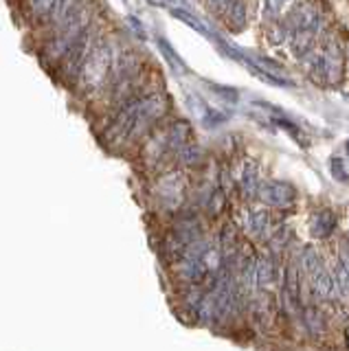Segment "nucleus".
<instances>
[{"mask_svg": "<svg viewBox=\"0 0 349 351\" xmlns=\"http://www.w3.org/2000/svg\"><path fill=\"white\" fill-rule=\"evenodd\" d=\"M165 108H167V101H165V97H160V95L134 99L132 104H128L121 112H119L112 128L108 130V138L112 143L136 138L139 134H143L154 121L163 117Z\"/></svg>", "mask_w": 349, "mask_h": 351, "instance_id": "f257e3e1", "label": "nucleus"}, {"mask_svg": "<svg viewBox=\"0 0 349 351\" xmlns=\"http://www.w3.org/2000/svg\"><path fill=\"white\" fill-rule=\"evenodd\" d=\"M112 66V49L108 42H99L97 47L88 49L84 58V66L80 69L82 73V82L86 90H97L106 80L108 73H110Z\"/></svg>", "mask_w": 349, "mask_h": 351, "instance_id": "f03ea898", "label": "nucleus"}, {"mask_svg": "<svg viewBox=\"0 0 349 351\" xmlns=\"http://www.w3.org/2000/svg\"><path fill=\"white\" fill-rule=\"evenodd\" d=\"M257 193L266 204L279 206V208H286V206L294 204V200H297V189H294L290 182H283V180L259 182Z\"/></svg>", "mask_w": 349, "mask_h": 351, "instance_id": "7ed1b4c3", "label": "nucleus"}, {"mask_svg": "<svg viewBox=\"0 0 349 351\" xmlns=\"http://www.w3.org/2000/svg\"><path fill=\"white\" fill-rule=\"evenodd\" d=\"M321 27V11L312 0H301L294 5L290 14V29L292 31H319Z\"/></svg>", "mask_w": 349, "mask_h": 351, "instance_id": "20e7f679", "label": "nucleus"}, {"mask_svg": "<svg viewBox=\"0 0 349 351\" xmlns=\"http://www.w3.org/2000/svg\"><path fill=\"white\" fill-rule=\"evenodd\" d=\"M343 73V58L341 49H338L336 40H327L323 51L319 53V75H323L325 80L338 82Z\"/></svg>", "mask_w": 349, "mask_h": 351, "instance_id": "39448f33", "label": "nucleus"}, {"mask_svg": "<svg viewBox=\"0 0 349 351\" xmlns=\"http://www.w3.org/2000/svg\"><path fill=\"white\" fill-rule=\"evenodd\" d=\"M336 228V215L330 208H319L310 217V235L316 239H327Z\"/></svg>", "mask_w": 349, "mask_h": 351, "instance_id": "423d86ee", "label": "nucleus"}, {"mask_svg": "<svg viewBox=\"0 0 349 351\" xmlns=\"http://www.w3.org/2000/svg\"><path fill=\"white\" fill-rule=\"evenodd\" d=\"M312 290H314V294L319 296V299H323V301H332V299H336V281H334V277L327 270H316L314 274H312Z\"/></svg>", "mask_w": 349, "mask_h": 351, "instance_id": "0eeeda50", "label": "nucleus"}, {"mask_svg": "<svg viewBox=\"0 0 349 351\" xmlns=\"http://www.w3.org/2000/svg\"><path fill=\"white\" fill-rule=\"evenodd\" d=\"M189 101H191V106H193L191 110H193L195 114L200 117V121H202V123H204L206 128H215L217 123H222V121H224V114L215 112V110L206 106V104L202 101V99H198V97H191Z\"/></svg>", "mask_w": 349, "mask_h": 351, "instance_id": "6e6552de", "label": "nucleus"}, {"mask_svg": "<svg viewBox=\"0 0 349 351\" xmlns=\"http://www.w3.org/2000/svg\"><path fill=\"white\" fill-rule=\"evenodd\" d=\"M277 277V268L268 257H261L255 261V283L259 288H268L270 283H275Z\"/></svg>", "mask_w": 349, "mask_h": 351, "instance_id": "1a4fd4ad", "label": "nucleus"}, {"mask_svg": "<svg viewBox=\"0 0 349 351\" xmlns=\"http://www.w3.org/2000/svg\"><path fill=\"white\" fill-rule=\"evenodd\" d=\"M239 182H242V191L248 197L257 193V189H259V167L255 162L248 160L244 165V171H242V178H239Z\"/></svg>", "mask_w": 349, "mask_h": 351, "instance_id": "9d476101", "label": "nucleus"}, {"mask_svg": "<svg viewBox=\"0 0 349 351\" xmlns=\"http://www.w3.org/2000/svg\"><path fill=\"white\" fill-rule=\"evenodd\" d=\"M270 224V215L266 208H253L248 213V230L253 235H264Z\"/></svg>", "mask_w": 349, "mask_h": 351, "instance_id": "9b49d317", "label": "nucleus"}, {"mask_svg": "<svg viewBox=\"0 0 349 351\" xmlns=\"http://www.w3.org/2000/svg\"><path fill=\"white\" fill-rule=\"evenodd\" d=\"M334 281H336V290L349 299V266H347V261L343 257H336V263H334Z\"/></svg>", "mask_w": 349, "mask_h": 351, "instance_id": "f8f14e48", "label": "nucleus"}, {"mask_svg": "<svg viewBox=\"0 0 349 351\" xmlns=\"http://www.w3.org/2000/svg\"><path fill=\"white\" fill-rule=\"evenodd\" d=\"M171 16L173 18H178L180 22H184V25H189L191 29H195L198 33H202V36H209L211 38V31L206 29V25L200 20V18H195L191 11H187V9H178V7H171Z\"/></svg>", "mask_w": 349, "mask_h": 351, "instance_id": "ddd939ff", "label": "nucleus"}, {"mask_svg": "<svg viewBox=\"0 0 349 351\" xmlns=\"http://www.w3.org/2000/svg\"><path fill=\"white\" fill-rule=\"evenodd\" d=\"M301 266L305 268V272H310V274H314L316 270H321L323 268V259L319 255V250H316V248H303Z\"/></svg>", "mask_w": 349, "mask_h": 351, "instance_id": "4468645a", "label": "nucleus"}, {"mask_svg": "<svg viewBox=\"0 0 349 351\" xmlns=\"http://www.w3.org/2000/svg\"><path fill=\"white\" fill-rule=\"evenodd\" d=\"M226 14H228V20H231V25L239 29L246 20V3L244 0H231V5L226 7Z\"/></svg>", "mask_w": 349, "mask_h": 351, "instance_id": "2eb2a0df", "label": "nucleus"}, {"mask_svg": "<svg viewBox=\"0 0 349 351\" xmlns=\"http://www.w3.org/2000/svg\"><path fill=\"white\" fill-rule=\"evenodd\" d=\"M330 173L338 182H349V162L343 158H330Z\"/></svg>", "mask_w": 349, "mask_h": 351, "instance_id": "dca6fc26", "label": "nucleus"}, {"mask_svg": "<svg viewBox=\"0 0 349 351\" xmlns=\"http://www.w3.org/2000/svg\"><path fill=\"white\" fill-rule=\"evenodd\" d=\"M283 290H286L288 299L294 303L299 296V277H297V270H294L292 266L286 270V283H283Z\"/></svg>", "mask_w": 349, "mask_h": 351, "instance_id": "f3484780", "label": "nucleus"}, {"mask_svg": "<svg viewBox=\"0 0 349 351\" xmlns=\"http://www.w3.org/2000/svg\"><path fill=\"white\" fill-rule=\"evenodd\" d=\"M158 47H160L163 53H165V58H167V62L171 64V69H176L178 73H184V71H187V66H184V62L178 58L176 51H173L165 40H158Z\"/></svg>", "mask_w": 349, "mask_h": 351, "instance_id": "a211bd4d", "label": "nucleus"}, {"mask_svg": "<svg viewBox=\"0 0 349 351\" xmlns=\"http://www.w3.org/2000/svg\"><path fill=\"white\" fill-rule=\"evenodd\" d=\"M58 5V0H34V11H36V16H49L53 9H56Z\"/></svg>", "mask_w": 349, "mask_h": 351, "instance_id": "6ab92c4d", "label": "nucleus"}, {"mask_svg": "<svg viewBox=\"0 0 349 351\" xmlns=\"http://www.w3.org/2000/svg\"><path fill=\"white\" fill-rule=\"evenodd\" d=\"M277 123V128H281V130H286L288 134H292L294 138H303V134H301V130L294 125V123H290V121H286V119H272ZM305 141V138H303Z\"/></svg>", "mask_w": 349, "mask_h": 351, "instance_id": "aec40b11", "label": "nucleus"}, {"mask_svg": "<svg viewBox=\"0 0 349 351\" xmlns=\"http://www.w3.org/2000/svg\"><path fill=\"white\" fill-rule=\"evenodd\" d=\"M286 241H288V228H279L275 233V237L270 239V246L275 250H279V248L286 246Z\"/></svg>", "mask_w": 349, "mask_h": 351, "instance_id": "412c9836", "label": "nucleus"}, {"mask_svg": "<svg viewBox=\"0 0 349 351\" xmlns=\"http://www.w3.org/2000/svg\"><path fill=\"white\" fill-rule=\"evenodd\" d=\"M211 88L213 90L220 95V97H224V99H228V101H237V93L233 90V88H226V86H217V84H211Z\"/></svg>", "mask_w": 349, "mask_h": 351, "instance_id": "4be33fe9", "label": "nucleus"}, {"mask_svg": "<svg viewBox=\"0 0 349 351\" xmlns=\"http://www.w3.org/2000/svg\"><path fill=\"white\" fill-rule=\"evenodd\" d=\"M290 0H268V11L270 14H279L281 9H286L288 7Z\"/></svg>", "mask_w": 349, "mask_h": 351, "instance_id": "5701e85b", "label": "nucleus"}, {"mask_svg": "<svg viewBox=\"0 0 349 351\" xmlns=\"http://www.w3.org/2000/svg\"><path fill=\"white\" fill-rule=\"evenodd\" d=\"M209 3V7L213 11H217V14H222V11H226V7L231 5V0H206Z\"/></svg>", "mask_w": 349, "mask_h": 351, "instance_id": "b1692460", "label": "nucleus"}, {"mask_svg": "<svg viewBox=\"0 0 349 351\" xmlns=\"http://www.w3.org/2000/svg\"><path fill=\"white\" fill-rule=\"evenodd\" d=\"M147 3L154 7H173V5H182L184 0H147Z\"/></svg>", "mask_w": 349, "mask_h": 351, "instance_id": "393cba45", "label": "nucleus"}, {"mask_svg": "<svg viewBox=\"0 0 349 351\" xmlns=\"http://www.w3.org/2000/svg\"><path fill=\"white\" fill-rule=\"evenodd\" d=\"M347 345H349V327H347Z\"/></svg>", "mask_w": 349, "mask_h": 351, "instance_id": "a878e982", "label": "nucleus"}, {"mask_svg": "<svg viewBox=\"0 0 349 351\" xmlns=\"http://www.w3.org/2000/svg\"><path fill=\"white\" fill-rule=\"evenodd\" d=\"M345 147H347V154H349V138H347V145Z\"/></svg>", "mask_w": 349, "mask_h": 351, "instance_id": "bb28decb", "label": "nucleus"}, {"mask_svg": "<svg viewBox=\"0 0 349 351\" xmlns=\"http://www.w3.org/2000/svg\"><path fill=\"white\" fill-rule=\"evenodd\" d=\"M347 259H349V248H347ZM347 266H349V261H347Z\"/></svg>", "mask_w": 349, "mask_h": 351, "instance_id": "cd10ccee", "label": "nucleus"}, {"mask_svg": "<svg viewBox=\"0 0 349 351\" xmlns=\"http://www.w3.org/2000/svg\"><path fill=\"white\" fill-rule=\"evenodd\" d=\"M347 62H349V51H347Z\"/></svg>", "mask_w": 349, "mask_h": 351, "instance_id": "c85d7f7f", "label": "nucleus"}]
</instances>
